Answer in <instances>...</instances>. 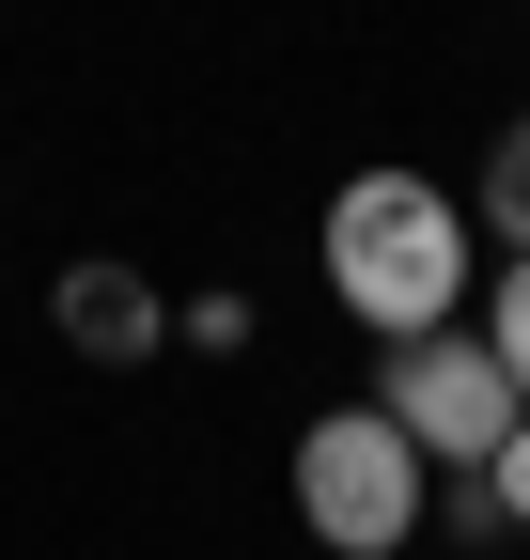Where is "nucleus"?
Listing matches in <instances>:
<instances>
[{
  "mask_svg": "<svg viewBox=\"0 0 530 560\" xmlns=\"http://www.w3.org/2000/svg\"><path fill=\"white\" fill-rule=\"evenodd\" d=\"M375 420H390L422 467H469V482H484V467L515 452V420H530V405H515V374H499V342H484V327H437V342H390Z\"/></svg>",
  "mask_w": 530,
  "mask_h": 560,
  "instance_id": "nucleus-3",
  "label": "nucleus"
},
{
  "mask_svg": "<svg viewBox=\"0 0 530 560\" xmlns=\"http://www.w3.org/2000/svg\"><path fill=\"white\" fill-rule=\"evenodd\" d=\"M327 296L375 342H437L452 296H469V202L422 187V172H359L327 202Z\"/></svg>",
  "mask_w": 530,
  "mask_h": 560,
  "instance_id": "nucleus-1",
  "label": "nucleus"
},
{
  "mask_svg": "<svg viewBox=\"0 0 530 560\" xmlns=\"http://www.w3.org/2000/svg\"><path fill=\"white\" fill-rule=\"evenodd\" d=\"M297 529L327 560H406L422 545V452L390 436L375 405H327L297 436Z\"/></svg>",
  "mask_w": 530,
  "mask_h": 560,
  "instance_id": "nucleus-2",
  "label": "nucleus"
},
{
  "mask_svg": "<svg viewBox=\"0 0 530 560\" xmlns=\"http://www.w3.org/2000/svg\"><path fill=\"white\" fill-rule=\"evenodd\" d=\"M484 219H499V234L530 249V109L499 125V156H484Z\"/></svg>",
  "mask_w": 530,
  "mask_h": 560,
  "instance_id": "nucleus-5",
  "label": "nucleus"
},
{
  "mask_svg": "<svg viewBox=\"0 0 530 560\" xmlns=\"http://www.w3.org/2000/svg\"><path fill=\"white\" fill-rule=\"evenodd\" d=\"M484 499H499V529H530V420H515V452L484 467Z\"/></svg>",
  "mask_w": 530,
  "mask_h": 560,
  "instance_id": "nucleus-8",
  "label": "nucleus"
},
{
  "mask_svg": "<svg viewBox=\"0 0 530 560\" xmlns=\"http://www.w3.org/2000/svg\"><path fill=\"white\" fill-rule=\"evenodd\" d=\"M172 327H187V342H204V359H234V342H250V296H187Z\"/></svg>",
  "mask_w": 530,
  "mask_h": 560,
  "instance_id": "nucleus-7",
  "label": "nucleus"
},
{
  "mask_svg": "<svg viewBox=\"0 0 530 560\" xmlns=\"http://www.w3.org/2000/svg\"><path fill=\"white\" fill-rule=\"evenodd\" d=\"M484 342H499V374H515V405H530V249L499 265V312H484Z\"/></svg>",
  "mask_w": 530,
  "mask_h": 560,
  "instance_id": "nucleus-6",
  "label": "nucleus"
},
{
  "mask_svg": "<svg viewBox=\"0 0 530 560\" xmlns=\"http://www.w3.org/2000/svg\"><path fill=\"white\" fill-rule=\"evenodd\" d=\"M62 342L125 374V359H157V342H172V312H157L141 265H62Z\"/></svg>",
  "mask_w": 530,
  "mask_h": 560,
  "instance_id": "nucleus-4",
  "label": "nucleus"
}]
</instances>
